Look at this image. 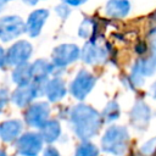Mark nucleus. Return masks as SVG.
<instances>
[{"label":"nucleus","instance_id":"1","mask_svg":"<svg viewBox=\"0 0 156 156\" xmlns=\"http://www.w3.org/2000/svg\"><path fill=\"white\" fill-rule=\"evenodd\" d=\"M71 123L77 136L88 140L99 132L102 117L96 110L88 105H77L71 111Z\"/></svg>","mask_w":156,"mask_h":156},{"label":"nucleus","instance_id":"2","mask_svg":"<svg viewBox=\"0 0 156 156\" xmlns=\"http://www.w3.org/2000/svg\"><path fill=\"white\" fill-rule=\"evenodd\" d=\"M129 140V134L126 127L122 126H111L104 134L101 139V146L104 151L121 156L126 152Z\"/></svg>","mask_w":156,"mask_h":156},{"label":"nucleus","instance_id":"3","mask_svg":"<svg viewBox=\"0 0 156 156\" xmlns=\"http://www.w3.org/2000/svg\"><path fill=\"white\" fill-rule=\"evenodd\" d=\"M26 33V22L21 16L6 15L0 17V40L6 43Z\"/></svg>","mask_w":156,"mask_h":156},{"label":"nucleus","instance_id":"4","mask_svg":"<svg viewBox=\"0 0 156 156\" xmlns=\"http://www.w3.org/2000/svg\"><path fill=\"white\" fill-rule=\"evenodd\" d=\"M107 56H108L107 46L101 44L99 38L89 39L80 50V57L88 65L102 63L107 60Z\"/></svg>","mask_w":156,"mask_h":156},{"label":"nucleus","instance_id":"5","mask_svg":"<svg viewBox=\"0 0 156 156\" xmlns=\"http://www.w3.org/2000/svg\"><path fill=\"white\" fill-rule=\"evenodd\" d=\"M52 65L56 68H63L80 57V49L76 44H61L52 51Z\"/></svg>","mask_w":156,"mask_h":156},{"label":"nucleus","instance_id":"6","mask_svg":"<svg viewBox=\"0 0 156 156\" xmlns=\"http://www.w3.org/2000/svg\"><path fill=\"white\" fill-rule=\"evenodd\" d=\"M33 46L27 40H17L13 43L6 51V65L17 66L23 62H27L32 56Z\"/></svg>","mask_w":156,"mask_h":156},{"label":"nucleus","instance_id":"7","mask_svg":"<svg viewBox=\"0 0 156 156\" xmlns=\"http://www.w3.org/2000/svg\"><path fill=\"white\" fill-rule=\"evenodd\" d=\"M95 80H96L95 77L90 72L82 69L78 72V74L76 76V78L71 83L69 91L76 99L83 100L91 91V89L95 84Z\"/></svg>","mask_w":156,"mask_h":156},{"label":"nucleus","instance_id":"8","mask_svg":"<svg viewBox=\"0 0 156 156\" xmlns=\"http://www.w3.org/2000/svg\"><path fill=\"white\" fill-rule=\"evenodd\" d=\"M43 138L37 133H24L17 140V151L22 156H38L43 146Z\"/></svg>","mask_w":156,"mask_h":156},{"label":"nucleus","instance_id":"9","mask_svg":"<svg viewBox=\"0 0 156 156\" xmlns=\"http://www.w3.org/2000/svg\"><path fill=\"white\" fill-rule=\"evenodd\" d=\"M156 71V63L152 60V57L149 58H139L134 62L133 67H132V72H130V77L129 80L136 85V87H141L145 82V77L152 76Z\"/></svg>","mask_w":156,"mask_h":156},{"label":"nucleus","instance_id":"10","mask_svg":"<svg viewBox=\"0 0 156 156\" xmlns=\"http://www.w3.org/2000/svg\"><path fill=\"white\" fill-rule=\"evenodd\" d=\"M40 89H44V88H41V84H38L35 82L22 84V85H18V88L13 91L11 99L17 106L24 107L41 94Z\"/></svg>","mask_w":156,"mask_h":156},{"label":"nucleus","instance_id":"11","mask_svg":"<svg viewBox=\"0 0 156 156\" xmlns=\"http://www.w3.org/2000/svg\"><path fill=\"white\" fill-rule=\"evenodd\" d=\"M50 108L48 102H37L28 107L26 111V122L34 128H40L49 118Z\"/></svg>","mask_w":156,"mask_h":156},{"label":"nucleus","instance_id":"12","mask_svg":"<svg viewBox=\"0 0 156 156\" xmlns=\"http://www.w3.org/2000/svg\"><path fill=\"white\" fill-rule=\"evenodd\" d=\"M49 10L48 9H37L32 11L26 21V33L30 38H35L41 33V29L49 18Z\"/></svg>","mask_w":156,"mask_h":156},{"label":"nucleus","instance_id":"13","mask_svg":"<svg viewBox=\"0 0 156 156\" xmlns=\"http://www.w3.org/2000/svg\"><path fill=\"white\" fill-rule=\"evenodd\" d=\"M151 119V110L144 101H136L130 111V122L136 129H145Z\"/></svg>","mask_w":156,"mask_h":156},{"label":"nucleus","instance_id":"14","mask_svg":"<svg viewBox=\"0 0 156 156\" xmlns=\"http://www.w3.org/2000/svg\"><path fill=\"white\" fill-rule=\"evenodd\" d=\"M132 10L130 0H107L105 4V15L111 18H124Z\"/></svg>","mask_w":156,"mask_h":156},{"label":"nucleus","instance_id":"15","mask_svg":"<svg viewBox=\"0 0 156 156\" xmlns=\"http://www.w3.org/2000/svg\"><path fill=\"white\" fill-rule=\"evenodd\" d=\"M56 67L52 65V62H48L46 60H37L32 63V74H33V82L38 84H43L49 79V76L54 73Z\"/></svg>","mask_w":156,"mask_h":156},{"label":"nucleus","instance_id":"16","mask_svg":"<svg viewBox=\"0 0 156 156\" xmlns=\"http://www.w3.org/2000/svg\"><path fill=\"white\" fill-rule=\"evenodd\" d=\"M66 85H65V82L58 78V77H55V78H51L50 80L48 79L45 82V85H44V93L46 94L48 99L50 101H58L61 100L65 95H66Z\"/></svg>","mask_w":156,"mask_h":156},{"label":"nucleus","instance_id":"17","mask_svg":"<svg viewBox=\"0 0 156 156\" xmlns=\"http://www.w3.org/2000/svg\"><path fill=\"white\" fill-rule=\"evenodd\" d=\"M22 130V123L18 119H9L0 124V138L6 141H13L18 138Z\"/></svg>","mask_w":156,"mask_h":156},{"label":"nucleus","instance_id":"18","mask_svg":"<svg viewBox=\"0 0 156 156\" xmlns=\"http://www.w3.org/2000/svg\"><path fill=\"white\" fill-rule=\"evenodd\" d=\"M12 79L15 83L18 85L30 83L33 80V74H32V63L23 62L21 65H17L16 68L12 72Z\"/></svg>","mask_w":156,"mask_h":156},{"label":"nucleus","instance_id":"19","mask_svg":"<svg viewBox=\"0 0 156 156\" xmlns=\"http://www.w3.org/2000/svg\"><path fill=\"white\" fill-rule=\"evenodd\" d=\"M61 133L60 123L57 121H46L41 127H40V135L44 141L46 143H54Z\"/></svg>","mask_w":156,"mask_h":156},{"label":"nucleus","instance_id":"20","mask_svg":"<svg viewBox=\"0 0 156 156\" xmlns=\"http://www.w3.org/2000/svg\"><path fill=\"white\" fill-rule=\"evenodd\" d=\"M96 30H98V23L91 17H87L82 21L78 28V34L80 38H84V39H94V38H98Z\"/></svg>","mask_w":156,"mask_h":156},{"label":"nucleus","instance_id":"21","mask_svg":"<svg viewBox=\"0 0 156 156\" xmlns=\"http://www.w3.org/2000/svg\"><path fill=\"white\" fill-rule=\"evenodd\" d=\"M74 156H99V149L89 141H83L77 147Z\"/></svg>","mask_w":156,"mask_h":156},{"label":"nucleus","instance_id":"22","mask_svg":"<svg viewBox=\"0 0 156 156\" xmlns=\"http://www.w3.org/2000/svg\"><path fill=\"white\" fill-rule=\"evenodd\" d=\"M102 117L105 121L107 122H112L115 119H117L119 117V106L116 101H111L106 105L104 112H102Z\"/></svg>","mask_w":156,"mask_h":156},{"label":"nucleus","instance_id":"23","mask_svg":"<svg viewBox=\"0 0 156 156\" xmlns=\"http://www.w3.org/2000/svg\"><path fill=\"white\" fill-rule=\"evenodd\" d=\"M156 150V136L147 140L146 143H144L141 146H140V152L149 156V155H152Z\"/></svg>","mask_w":156,"mask_h":156},{"label":"nucleus","instance_id":"24","mask_svg":"<svg viewBox=\"0 0 156 156\" xmlns=\"http://www.w3.org/2000/svg\"><path fill=\"white\" fill-rule=\"evenodd\" d=\"M55 12L60 18L66 20L71 13V6H68L67 4L62 2V4L57 5V6H55Z\"/></svg>","mask_w":156,"mask_h":156},{"label":"nucleus","instance_id":"25","mask_svg":"<svg viewBox=\"0 0 156 156\" xmlns=\"http://www.w3.org/2000/svg\"><path fill=\"white\" fill-rule=\"evenodd\" d=\"M149 37H150V46H151V57L156 63V27L151 29Z\"/></svg>","mask_w":156,"mask_h":156},{"label":"nucleus","instance_id":"26","mask_svg":"<svg viewBox=\"0 0 156 156\" xmlns=\"http://www.w3.org/2000/svg\"><path fill=\"white\" fill-rule=\"evenodd\" d=\"M9 100V91L6 89H0V111L4 108Z\"/></svg>","mask_w":156,"mask_h":156},{"label":"nucleus","instance_id":"27","mask_svg":"<svg viewBox=\"0 0 156 156\" xmlns=\"http://www.w3.org/2000/svg\"><path fill=\"white\" fill-rule=\"evenodd\" d=\"M87 1H88V0H62V2L67 4V5L71 6V7H79V6L84 5Z\"/></svg>","mask_w":156,"mask_h":156},{"label":"nucleus","instance_id":"28","mask_svg":"<svg viewBox=\"0 0 156 156\" xmlns=\"http://www.w3.org/2000/svg\"><path fill=\"white\" fill-rule=\"evenodd\" d=\"M44 156H60V154H58V151H57L55 147H52V146H49V147L45 150V152H44Z\"/></svg>","mask_w":156,"mask_h":156},{"label":"nucleus","instance_id":"29","mask_svg":"<svg viewBox=\"0 0 156 156\" xmlns=\"http://www.w3.org/2000/svg\"><path fill=\"white\" fill-rule=\"evenodd\" d=\"M149 95L152 98V99H156V82L151 84L150 89H149Z\"/></svg>","mask_w":156,"mask_h":156},{"label":"nucleus","instance_id":"30","mask_svg":"<svg viewBox=\"0 0 156 156\" xmlns=\"http://www.w3.org/2000/svg\"><path fill=\"white\" fill-rule=\"evenodd\" d=\"M27 6H35L39 1H41V0H22Z\"/></svg>","mask_w":156,"mask_h":156},{"label":"nucleus","instance_id":"31","mask_svg":"<svg viewBox=\"0 0 156 156\" xmlns=\"http://www.w3.org/2000/svg\"><path fill=\"white\" fill-rule=\"evenodd\" d=\"M6 2H7L6 0H0V12H1V11L5 9V5H6Z\"/></svg>","mask_w":156,"mask_h":156},{"label":"nucleus","instance_id":"32","mask_svg":"<svg viewBox=\"0 0 156 156\" xmlns=\"http://www.w3.org/2000/svg\"><path fill=\"white\" fill-rule=\"evenodd\" d=\"M0 156H7V155H6V152H5V151L0 150Z\"/></svg>","mask_w":156,"mask_h":156},{"label":"nucleus","instance_id":"33","mask_svg":"<svg viewBox=\"0 0 156 156\" xmlns=\"http://www.w3.org/2000/svg\"><path fill=\"white\" fill-rule=\"evenodd\" d=\"M6 1H13V0H6Z\"/></svg>","mask_w":156,"mask_h":156}]
</instances>
